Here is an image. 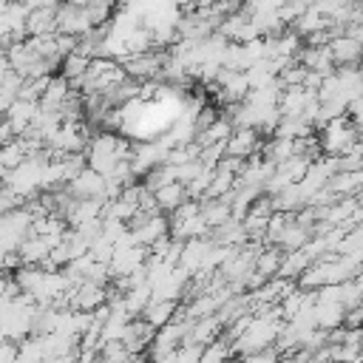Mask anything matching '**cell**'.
<instances>
[{"instance_id": "2", "label": "cell", "mask_w": 363, "mask_h": 363, "mask_svg": "<svg viewBox=\"0 0 363 363\" xmlns=\"http://www.w3.org/2000/svg\"><path fill=\"white\" fill-rule=\"evenodd\" d=\"M329 54H332V62L335 65H357L363 60V43L349 37V34H340L329 43Z\"/></svg>"}, {"instance_id": "3", "label": "cell", "mask_w": 363, "mask_h": 363, "mask_svg": "<svg viewBox=\"0 0 363 363\" xmlns=\"http://www.w3.org/2000/svg\"><path fill=\"white\" fill-rule=\"evenodd\" d=\"M224 147H227V153H233L235 159H238V156H247V153L255 147V130H250V128L238 130L230 142H224Z\"/></svg>"}, {"instance_id": "4", "label": "cell", "mask_w": 363, "mask_h": 363, "mask_svg": "<svg viewBox=\"0 0 363 363\" xmlns=\"http://www.w3.org/2000/svg\"><path fill=\"white\" fill-rule=\"evenodd\" d=\"M170 309H173V303H153V306L147 309V318H150V323H164V320H167L164 315H167Z\"/></svg>"}, {"instance_id": "1", "label": "cell", "mask_w": 363, "mask_h": 363, "mask_svg": "<svg viewBox=\"0 0 363 363\" xmlns=\"http://www.w3.org/2000/svg\"><path fill=\"white\" fill-rule=\"evenodd\" d=\"M357 145V130L343 119V116H335L323 125V139H320V147L329 153V156H343L349 153L352 147Z\"/></svg>"}]
</instances>
